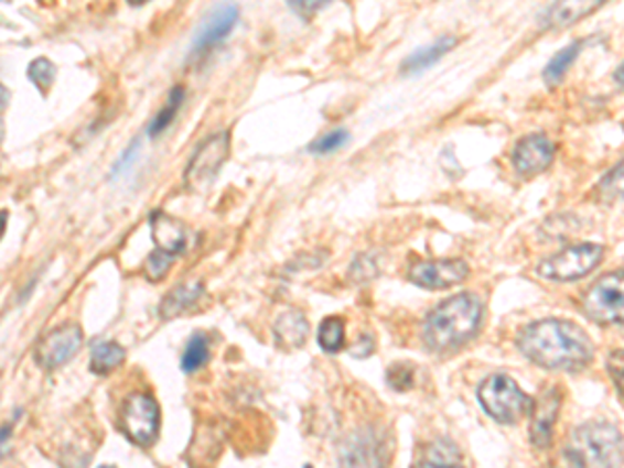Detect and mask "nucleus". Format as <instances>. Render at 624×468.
<instances>
[{
  "label": "nucleus",
  "instance_id": "obj_1",
  "mask_svg": "<svg viewBox=\"0 0 624 468\" xmlns=\"http://www.w3.org/2000/svg\"><path fill=\"white\" fill-rule=\"evenodd\" d=\"M516 346L537 367L550 371L583 369L595 355V346L588 331L564 318L535 320L520 329Z\"/></svg>",
  "mask_w": 624,
  "mask_h": 468
},
{
  "label": "nucleus",
  "instance_id": "obj_2",
  "mask_svg": "<svg viewBox=\"0 0 624 468\" xmlns=\"http://www.w3.org/2000/svg\"><path fill=\"white\" fill-rule=\"evenodd\" d=\"M483 304L475 294H459L441 302L424 318L422 337L431 350L448 352L464 346L481 327Z\"/></svg>",
  "mask_w": 624,
  "mask_h": 468
},
{
  "label": "nucleus",
  "instance_id": "obj_3",
  "mask_svg": "<svg viewBox=\"0 0 624 468\" xmlns=\"http://www.w3.org/2000/svg\"><path fill=\"white\" fill-rule=\"evenodd\" d=\"M564 468H623L621 431L604 421L585 423L570 433L564 446Z\"/></svg>",
  "mask_w": 624,
  "mask_h": 468
},
{
  "label": "nucleus",
  "instance_id": "obj_4",
  "mask_svg": "<svg viewBox=\"0 0 624 468\" xmlns=\"http://www.w3.org/2000/svg\"><path fill=\"white\" fill-rule=\"evenodd\" d=\"M478 402L483 411L502 425H515L531 414L532 400L508 374H492L478 385Z\"/></svg>",
  "mask_w": 624,
  "mask_h": 468
},
{
  "label": "nucleus",
  "instance_id": "obj_5",
  "mask_svg": "<svg viewBox=\"0 0 624 468\" xmlns=\"http://www.w3.org/2000/svg\"><path fill=\"white\" fill-rule=\"evenodd\" d=\"M604 259V248L598 243H579L551 254L537 266L541 277L551 281H574L589 275Z\"/></svg>",
  "mask_w": 624,
  "mask_h": 468
},
{
  "label": "nucleus",
  "instance_id": "obj_6",
  "mask_svg": "<svg viewBox=\"0 0 624 468\" xmlns=\"http://www.w3.org/2000/svg\"><path fill=\"white\" fill-rule=\"evenodd\" d=\"M583 311L595 323H624V269L607 273L589 287Z\"/></svg>",
  "mask_w": 624,
  "mask_h": 468
},
{
  "label": "nucleus",
  "instance_id": "obj_7",
  "mask_svg": "<svg viewBox=\"0 0 624 468\" xmlns=\"http://www.w3.org/2000/svg\"><path fill=\"white\" fill-rule=\"evenodd\" d=\"M159 429L161 411L157 400L148 393L129 395L123 406V431L129 442L140 448H150L159 437Z\"/></svg>",
  "mask_w": 624,
  "mask_h": 468
},
{
  "label": "nucleus",
  "instance_id": "obj_8",
  "mask_svg": "<svg viewBox=\"0 0 624 468\" xmlns=\"http://www.w3.org/2000/svg\"><path fill=\"white\" fill-rule=\"evenodd\" d=\"M227 156H229V131H220L206 138L203 144L194 150L185 167V186L190 189H204L215 179Z\"/></svg>",
  "mask_w": 624,
  "mask_h": 468
},
{
  "label": "nucleus",
  "instance_id": "obj_9",
  "mask_svg": "<svg viewBox=\"0 0 624 468\" xmlns=\"http://www.w3.org/2000/svg\"><path fill=\"white\" fill-rule=\"evenodd\" d=\"M82 344H84V334L79 325L75 323L61 325L37 344L36 362L46 371L58 369L79 352Z\"/></svg>",
  "mask_w": 624,
  "mask_h": 468
},
{
  "label": "nucleus",
  "instance_id": "obj_10",
  "mask_svg": "<svg viewBox=\"0 0 624 468\" xmlns=\"http://www.w3.org/2000/svg\"><path fill=\"white\" fill-rule=\"evenodd\" d=\"M469 277V264L460 259L422 261L410 266L408 281L424 290H448Z\"/></svg>",
  "mask_w": 624,
  "mask_h": 468
},
{
  "label": "nucleus",
  "instance_id": "obj_11",
  "mask_svg": "<svg viewBox=\"0 0 624 468\" xmlns=\"http://www.w3.org/2000/svg\"><path fill=\"white\" fill-rule=\"evenodd\" d=\"M239 9L236 4H220L217 7L203 25L198 28L196 36L190 46V58L204 56L211 48H215L225 37L232 34V30L238 23Z\"/></svg>",
  "mask_w": 624,
  "mask_h": 468
},
{
  "label": "nucleus",
  "instance_id": "obj_12",
  "mask_svg": "<svg viewBox=\"0 0 624 468\" xmlns=\"http://www.w3.org/2000/svg\"><path fill=\"white\" fill-rule=\"evenodd\" d=\"M560 392L548 388L532 400L531 406V442L535 448H548L553 439V427L560 414Z\"/></svg>",
  "mask_w": 624,
  "mask_h": 468
},
{
  "label": "nucleus",
  "instance_id": "obj_13",
  "mask_svg": "<svg viewBox=\"0 0 624 468\" xmlns=\"http://www.w3.org/2000/svg\"><path fill=\"white\" fill-rule=\"evenodd\" d=\"M553 152H556V149L546 135L532 133V135L523 138L516 144L513 163H515L516 171L520 175L531 177V175H537V173L550 167L551 161H553Z\"/></svg>",
  "mask_w": 624,
  "mask_h": 468
},
{
  "label": "nucleus",
  "instance_id": "obj_14",
  "mask_svg": "<svg viewBox=\"0 0 624 468\" xmlns=\"http://www.w3.org/2000/svg\"><path fill=\"white\" fill-rule=\"evenodd\" d=\"M150 229L159 250L169 257H180L187 250V231L177 219L157 210L150 215Z\"/></svg>",
  "mask_w": 624,
  "mask_h": 468
},
{
  "label": "nucleus",
  "instance_id": "obj_15",
  "mask_svg": "<svg viewBox=\"0 0 624 468\" xmlns=\"http://www.w3.org/2000/svg\"><path fill=\"white\" fill-rule=\"evenodd\" d=\"M340 468H386L384 448L375 435H356L340 456Z\"/></svg>",
  "mask_w": 624,
  "mask_h": 468
},
{
  "label": "nucleus",
  "instance_id": "obj_16",
  "mask_svg": "<svg viewBox=\"0 0 624 468\" xmlns=\"http://www.w3.org/2000/svg\"><path fill=\"white\" fill-rule=\"evenodd\" d=\"M309 329H311V325L304 317V313L288 311L276 320V327H273L276 344L281 350L302 348L306 337H309Z\"/></svg>",
  "mask_w": 624,
  "mask_h": 468
},
{
  "label": "nucleus",
  "instance_id": "obj_17",
  "mask_svg": "<svg viewBox=\"0 0 624 468\" xmlns=\"http://www.w3.org/2000/svg\"><path fill=\"white\" fill-rule=\"evenodd\" d=\"M602 2H556L550 4L541 15V28L546 30H560L577 23L579 19L598 11Z\"/></svg>",
  "mask_w": 624,
  "mask_h": 468
},
{
  "label": "nucleus",
  "instance_id": "obj_18",
  "mask_svg": "<svg viewBox=\"0 0 624 468\" xmlns=\"http://www.w3.org/2000/svg\"><path fill=\"white\" fill-rule=\"evenodd\" d=\"M454 46H456V37H440L433 44H429L424 48L415 51L412 55L406 56L400 69H402V74H421L422 69H429L431 65H435L441 56L448 55Z\"/></svg>",
  "mask_w": 624,
  "mask_h": 468
},
{
  "label": "nucleus",
  "instance_id": "obj_19",
  "mask_svg": "<svg viewBox=\"0 0 624 468\" xmlns=\"http://www.w3.org/2000/svg\"><path fill=\"white\" fill-rule=\"evenodd\" d=\"M204 287L201 283H182L175 290H171L161 302V317L169 318L180 317L187 308H192L196 304V300L203 296Z\"/></svg>",
  "mask_w": 624,
  "mask_h": 468
},
{
  "label": "nucleus",
  "instance_id": "obj_20",
  "mask_svg": "<svg viewBox=\"0 0 624 468\" xmlns=\"http://www.w3.org/2000/svg\"><path fill=\"white\" fill-rule=\"evenodd\" d=\"M126 360V350L117 341H100L90 355V371L96 374H109Z\"/></svg>",
  "mask_w": 624,
  "mask_h": 468
},
{
  "label": "nucleus",
  "instance_id": "obj_21",
  "mask_svg": "<svg viewBox=\"0 0 624 468\" xmlns=\"http://www.w3.org/2000/svg\"><path fill=\"white\" fill-rule=\"evenodd\" d=\"M185 100V90L182 86H175L171 92H169V98H166L165 107L161 109V111L154 115V119L150 121V126H148V135L150 138H157V135H161L163 131L173 123V119H175V115L177 111L182 109V105H184Z\"/></svg>",
  "mask_w": 624,
  "mask_h": 468
},
{
  "label": "nucleus",
  "instance_id": "obj_22",
  "mask_svg": "<svg viewBox=\"0 0 624 468\" xmlns=\"http://www.w3.org/2000/svg\"><path fill=\"white\" fill-rule=\"evenodd\" d=\"M581 48H583V42H572L567 48H562L558 55L551 56L550 63L546 65L544 79H546L550 86H556L558 81H562V77L569 72L570 65L577 61Z\"/></svg>",
  "mask_w": 624,
  "mask_h": 468
},
{
  "label": "nucleus",
  "instance_id": "obj_23",
  "mask_svg": "<svg viewBox=\"0 0 624 468\" xmlns=\"http://www.w3.org/2000/svg\"><path fill=\"white\" fill-rule=\"evenodd\" d=\"M208 358H211L208 337L204 334H194L185 346L184 356H182V369L185 373H196L208 362Z\"/></svg>",
  "mask_w": 624,
  "mask_h": 468
},
{
  "label": "nucleus",
  "instance_id": "obj_24",
  "mask_svg": "<svg viewBox=\"0 0 624 468\" xmlns=\"http://www.w3.org/2000/svg\"><path fill=\"white\" fill-rule=\"evenodd\" d=\"M344 339H346V323L344 318L330 317L325 318L319 327V346L330 352V355H335L344 348Z\"/></svg>",
  "mask_w": 624,
  "mask_h": 468
},
{
  "label": "nucleus",
  "instance_id": "obj_25",
  "mask_svg": "<svg viewBox=\"0 0 624 468\" xmlns=\"http://www.w3.org/2000/svg\"><path fill=\"white\" fill-rule=\"evenodd\" d=\"M598 194L604 203H618L624 198V161L607 173L606 177L600 182Z\"/></svg>",
  "mask_w": 624,
  "mask_h": 468
},
{
  "label": "nucleus",
  "instance_id": "obj_26",
  "mask_svg": "<svg viewBox=\"0 0 624 468\" xmlns=\"http://www.w3.org/2000/svg\"><path fill=\"white\" fill-rule=\"evenodd\" d=\"M56 67L53 61L40 56L30 63L28 67V79L36 86L40 92H49V88L55 84Z\"/></svg>",
  "mask_w": 624,
  "mask_h": 468
},
{
  "label": "nucleus",
  "instance_id": "obj_27",
  "mask_svg": "<svg viewBox=\"0 0 624 468\" xmlns=\"http://www.w3.org/2000/svg\"><path fill=\"white\" fill-rule=\"evenodd\" d=\"M349 133L348 130H333L321 138H316L314 142L309 144V152L312 154H331L335 150L344 149L348 144Z\"/></svg>",
  "mask_w": 624,
  "mask_h": 468
},
{
  "label": "nucleus",
  "instance_id": "obj_28",
  "mask_svg": "<svg viewBox=\"0 0 624 468\" xmlns=\"http://www.w3.org/2000/svg\"><path fill=\"white\" fill-rule=\"evenodd\" d=\"M173 261H175V257H169V254L161 252V250L152 252V254L148 257L147 269H144V271H147L148 280H163L166 275V271H169V266H171V262Z\"/></svg>",
  "mask_w": 624,
  "mask_h": 468
},
{
  "label": "nucleus",
  "instance_id": "obj_29",
  "mask_svg": "<svg viewBox=\"0 0 624 468\" xmlns=\"http://www.w3.org/2000/svg\"><path fill=\"white\" fill-rule=\"evenodd\" d=\"M607 374L624 398V350H612L606 360Z\"/></svg>",
  "mask_w": 624,
  "mask_h": 468
},
{
  "label": "nucleus",
  "instance_id": "obj_30",
  "mask_svg": "<svg viewBox=\"0 0 624 468\" xmlns=\"http://www.w3.org/2000/svg\"><path fill=\"white\" fill-rule=\"evenodd\" d=\"M412 374H415V371L408 364H394L387 371V381L394 390L405 392L408 388H412Z\"/></svg>",
  "mask_w": 624,
  "mask_h": 468
},
{
  "label": "nucleus",
  "instance_id": "obj_31",
  "mask_svg": "<svg viewBox=\"0 0 624 468\" xmlns=\"http://www.w3.org/2000/svg\"><path fill=\"white\" fill-rule=\"evenodd\" d=\"M138 149H140V140H133L131 142V146L128 150H123V154H121V159L112 165V171H110V177H117L123 167H129V163L136 159V154H138Z\"/></svg>",
  "mask_w": 624,
  "mask_h": 468
},
{
  "label": "nucleus",
  "instance_id": "obj_32",
  "mask_svg": "<svg viewBox=\"0 0 624 468\" xmlns=\"http://www.w3.org/2000/svg\"><path fill=\"white\" fill-rule=\"evenodd\" d=\"M323 7H327V2H290V9L304 19L311 18L312 13L321 11Z\"/></svg>",
  "mask_w": 624,
  "mask_h": 468
},
{
  "label": "nucleus",
  "instance_id": "obj_33",
  "mask_svg": "<svg viewBox=\"0 0 624 468\" xmlns=\"http://www.w3.org/2000/svg\"><path fill=\"white\" fill-rule=\"evenodd\" d=\"M361 341H363V344H361V346H356V348L352 350V355L361 356V358H363V356H368L373 352V337L363 336L361 337Z\"/></svg>",
  "mask_w": 624,
  "mask_h": 468
},
{
  "label": "nucleus",
  "instance_id": "obj_34",
  "mask_svg": "<svg viewBox=\"0 0 624 468\" xmlns=\"http://www.w3.org/2000/svg\"><path fill=\"white\" fill-rule=\"evenodd\" d=\"M415 468H460L456 465H448V462H421Z\"/></svg>",
  "mask_w": 624,
  "mask_h": 468
},
{
  "label": "nucleus",
  "instance_id": "obj_35",
  "mask_svg": "<svg viewBox=\"0 0 624 468\" xmlns=\"http://www.w3.org/2000/svg\"><path fill=\"white\" fill-rule=\"evenodd\" d=\"M614 77H616V81L624 84V63L621 67H618V69H616V75H614Z\"/></svg>",
  "mask_w": 624,
  "mask_h": 468
},
{
  "label": "nucleus",
  "instance_id": "obj_36",
  "mask_svg": "<svg viewBox=\"0 0 624 468\" xmlns=\"http://www.w3.org/2000/svg\"><path fill=\"white\" fill-rule=\"evenodd\" d=\"M100 468H115V467H100Z\"/></svg>",
  "mask_w": 624,
  "mask_h": 468
}]
</instances>
